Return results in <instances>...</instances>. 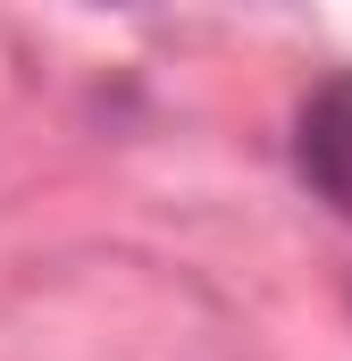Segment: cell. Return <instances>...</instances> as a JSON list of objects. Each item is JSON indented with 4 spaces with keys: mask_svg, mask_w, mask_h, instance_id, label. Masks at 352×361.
<instances>
[{
    "mask_svg": "<svg viewBox=\"0 0 352 361\" xmlns=\"http://www.w3.org/2000/svg\"><path fill=\"white\" fill-rule=\"evenodd\" d=\"M294 160H302L310 193L336 202L352 219V68L327 76V85L302 101V118H294Z\"/></svg>",
    "mask_w": 352,
    "mask_h": 361,
    "instance_id": "6da1fadb",
    "label": "cell"
}]
</instances>
